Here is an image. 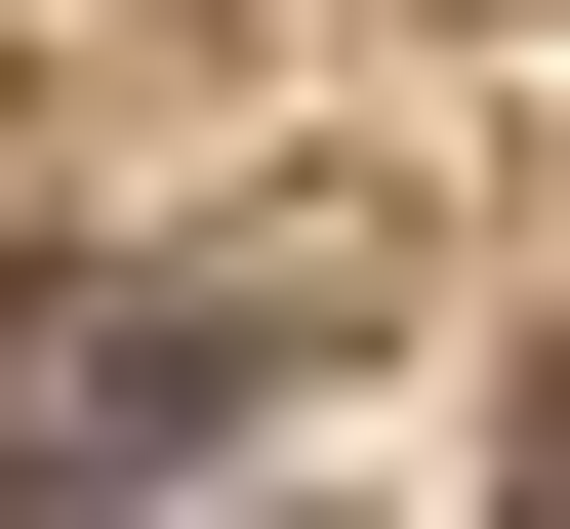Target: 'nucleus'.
Wrapping results in <instances>:
<instances>
[{
  "instance_id": "1",
  "label": "nucleus",
  "mask_w": 570,
  "mask_h": 529,
  "mask_svg": "<svg viewBox=\"0 0 570 529\" xmlns=\"http://www.w3.org/2000/svg\"><path fill=\"white\" fill-rule=\"evenodd\" d=\"M285 366H326L285 245H204V285H41V326H0V489H164V448H245Z\"/></svg>"
},
{
  "instance_id": "2",
  "label": "nucleus",
  "mask_w": 570,
  "mask_h": 529,
  "mask_svg": "<svg viewBox=\"0 0 570 529\" xmlns=\"http://www.w3.org/2000/svg\"><path fill=\"white\" fill-rule=\"evenodd\" d=\"M530 529H570V326H530Z\"/></svg>"
}]
</instances>
